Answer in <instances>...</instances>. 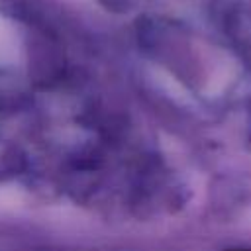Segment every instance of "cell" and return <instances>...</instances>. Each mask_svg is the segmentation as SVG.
Here are the masks:
<instances>
[{"label":"cell","instance_id":"cell-1","mask_svg":"<svg viewBox=\"0 0 251 251\" xmlns=\"http://www.w3.org/2000/svg\"><path fill=\"white\" fill-rule=\"evenodd\" d=\"M227 251H251V249H227Z\"/></svg>","mask_w":251,"mask_h":251}]
</instances>
